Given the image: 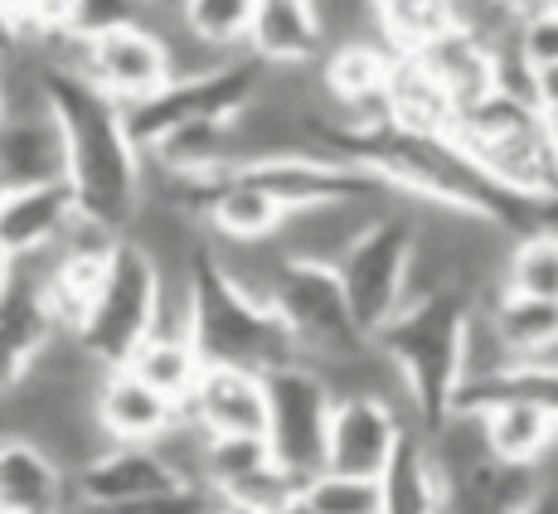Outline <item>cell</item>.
<instances>
[{"instance_id":"1","label":"cell","mask_w":558,"mask_h":514,"mask_svg":"<svg viewBox=\"0 0 558 514\" xmlns=\"http://www.w3.org/2000/svg\"><path fill=\"white\" fill-rule=\"evenodd\" d=\"M45 98L63 136V180L78 219L122 238L142 205V151L122 126V107L59 63H45Z\"/></svg>"},{"instance_id":"2","label":"cell","mask_w":558,"mask_h":514,"mask_svg":"<svg viewBox=\"0 0 558 514\" xmlns=\"http://www.w3.org/2000/svg\"><path fill=\"white\" fill-rule=\"evenodd\" d=\"M471 302L461 286L447 292H427L399 306V316L369 340L393 369L403 389V408L413 413L417 432L442 427L457 408L461 389V359H466V326H471Z\"/></svg>"},{"instance_id":"3","label":"cell","mask_w":558,"mask_h":514,"mask_svg":"<svg viewBox=\"0 0 558 514\" xmlns=\"http://www.w3.org/2000/svg\"><path fill=\"white\" fill-rule=\"evenodd\" d=\"M185 340L195 345L204 369H248L267 374L277 364H292L296 350L282 335L277 316L267 302H253L248 292L219 272L209 253V238L199 243L195 262H190V316H185Z\"/></svg>"},{"instance_id":"4","label":"cell","mask_w":558,"mask_h":514,"mask_svg":"<svg viewBox=\"0 0 558 514\" xmlns=\"http://www.w3.org/2000/svg\"><path fill=\"white\" fill-rule=\"evenodd\" d=\"M156 306H160V272L151 267V257L136 243L117 238L88 302L78 310L73 340L98 369H126L136 345L156 330Z\"/></svg>"},{"instance_id":"5","label":"cell","mask_w":558,"mask_h":514,"mask_svg":"<svg viewBox=\"0 0 558 514\" xmlns=\"http://www.w3.org/2000/svg\"><path fill=\"white\" fill-rule=\"evenodd\" d=\"M267 310L277 316L282 335L292 340L296 359L311 369H336V364H350L369 350V335L355 326L345 292L336 282V267L287 257L272 292H267Z\"/></svg>"},{"instance_id":"6","label":"cell","mask_w":558,"mask_h":514,"mask_svg":"<svg viewBox=\"0 0 558 514\" xmlns=\"http://www.w3.org/2000/svg\"><path fill=\"white\" fill-rule=\"evenodd\" d=\"M413 238L417 223L413 209L393 205L379 209L369 223L350 238V248L336 257V282L350 302V316L364 335H379L399 306L408 302V272H413Z\"/></svg>"},{"instance_id":"7","label":"cell","mask_w":558,"mask_h":514,"mask_svg":"<svg viewBox=\"0 0 558 514\" xmlns=\"http://www.w3.org/2000/svg\"><path fill=\"white\" fill-rule=\"evenodd\" d=\"M263 393H267V432H263L267 456L292 486H306L311 476L326 470V437H330L336 393H330L326 374L302 359L267 369Z\"/></svg>"},{"instance_id":"8","label":"cell","mask_w":558,"mask_h":514,"mask_svg":"<svg viewBox=\"0 0 558 514\" xmlns=\"http://www.w3.org/2000/svg\"><path fill=\"white\" fill-rule=\"evenodd\" d=\"M49 39H53V59H45V63L83 73V78H88L102 98H112L117 107H136L175 83V73H170V49L151 25L117 29V35L93 39V45H73V39H63V35H49Z\"/></svg>"},{"instance_id":"9","label":"cell","mask_w":558,"mask_h":514,"mask_svg":"<svg viewBox=\"0 0 558 514\" xmlns=\"http://www.w3.org/2000/svg\"><path fill=\"white\" fill-rule=\"evenodd\" d=\"M59 335V320L45 296V253L10 262V282L0 286V399L25 383L35 355Z\"/></svg>"},{"instance_id":"10","label":"cell","mask_w":558,"mask_h":514,"mask_svg":"<svg viewBox=\"0 0 558 514\" xmlns=\"http://www.w3.org/2000/svg\"><path fill=\"white\" fill-rule=\"evenodd\" d=\"M408 423L399 408L374 393H345L330 408V437H326V470L336 476H360V480H379L384 466L399 452Z\"/></svg>"},{"instance_id":"11","label":"cell","mask_w":558,"mask_h":514,"mask_svg":"<svg viewBox=\"0 0 558 514\" xmlns=\"http://www.w3.org/2000/svg\"><path fill=\"white\" fill-rule=\"evenodd\" d=\"M69 480H73V500L88 510H117V505L156 495V490L180 486V476L170 470V462L156 446H122V442H107L102 452L83 470H73Z\"/></svg>"},{"instance_id":"12","label":"cell","mask_w":558,"mask_h":514,"mask_svg":"<svg viewBox=\"0 0 558 514\" xmlns=\"http://www.w3.org/2000/svg\"><path fill=\"white\" fill-rule=\"evenodd\" d=\"M204 437H257L267 432L263 374L248 369H204L190 403L180 408Z\"/></svg>"},{"instance_id":"13","label":"cell","mask_w":558,"mask_h":514,"mask_svg":"<svg viewBox=\"0 0 558 514\" xmlns=\"http://www.w3.org/2000/svg\"><path fill=\"white\" fill-rule=\"evenodd\" d=\"M93 417H98L107 442L122 446H156L170 427L180 423V408L146 389L132 369H107L98 393H93Z\"/></svg>"},{"instance_id":"14","label":"cell","mask_w":558,"mask_h":514,"mask_svg":"<svg viewBox=\"0 0 558 514\" xmlns=\"http://www.w3.org/2000/svg\"><path fill=\"white\" fill-rule=\"evenodd\" d=\"M73 219H78V205H73L69 180L10 189L5 205H0V253H5L10 262L49 253L53 243L69 233Z\"/></svg>"},{"instance_id":"15","label":"cell","mask_w":558,"mask_h":514,"mask_svg":"<svg viewBox=\"0 0 558 514\" xmlns=\"http://www.w3.org/2000/svg\"><path fill=\"white\" fill-rule=\"evenodd\" d=\"M326 35H320L316 0H257L248 20L243 53L267 69H306L320 59Z\"/></svg>"},{"instance_id":"16","label":"cell","mask_w":558,"mask_h":514,"mask_svg":"<svg viewBox=\"0 0 558 514\" xmlns=\"http://www.w3.org/2000/svg\"><path fill=\"white\" fill-rule=\"evenodd\" d=\"M73 480L25 437H0V514H63Z\"/></svg>"},{"instance_id":"17","label":"cell","mask_w":558,"mask_h":514,"mask_svg":"<svg viewBox=\"0 0 558 514\" xmlns=\"http://www.w3.org/2000/svg\"><path fill=\"white\" fill-rule=\"evenodd\" d=\"M204 223L219 243H267L287 223V209L248 175H223L209 185Z\"/></svg>"},{"instance_id":"18","label":"cell","mask_w":558,"mask_h":514,"mask_svg":"<svg viewBox=\"0 0 558 514\" xmlns=\"http://www.w3.org/2000/svg\"><path fill=\"white\" fill-rule=\"evenodd\" d=\"M0 175L10 189L63 180V136L49 107L25 117H0Z\"/></svg>"},{"instance_id":"19","label":"cell","mask_w":558,"mask_h":514,"mask_svg":"<svg viewBox=\"0 0 558 514\" xmlns=\"http://www.w3.org/2000/svg\"><path fill=\"white\" fill-rule=\"evenodd\" d=\"M481 437L500 466L539 470V462L558 446V413L539 403H490L481 408Z\"/></svg>"},{"instance_id":"20","label":"cell","mask_w":558,"mask_h":514,"mask_svg":"<svg viewBox=\"0 0 558 514\" xmlns=\"http://www.w3.org/2000/svg\"><path fill=\"white\" fill-rule=\"evenodd\" d=\"M490 335L500 340L510 364L558 359V302H534V296L496 292L490 310H481Z\"/></svg>"},{"instance_id":"21","label":"cell","mask_w":558,"mask_h":514,"mask_svg":"<svg viewBox=\"0 0 558 514\" xmlns=\"http://www.w3.org/2000/svg\"><path fill=\"white\" fill-rule=\"evenodd\" d=\"M413 59L437 83V93L452 102V112H466L471 102H481L490 93V49H481L476 39L457 35V29L427 39Z\"/></svg>"},{"instance_id":"22","label":"cell","mask_w":558,"mask_h":514,"mask_svg":"<svg viewBox=\"0 0 558 514\" xmlns=\"http://www.w3.org/2000/svg\"><path fill=\"white\" fill-rule=\"evenodd\" d=\"M379 514H442V480L427 462L417 427L403 432L399 452L379 476Z\"/></svg>"},{"instance_id":"23","label":"cell","mask_w":558,"mask_h":514,"mask_svg":"<svg viewBox=\"0 0 558 514\" xmlns=\"http://www.w3.org/2000/svg\"><path fill=\"white\" fill-rule=\"evenodd\" d=\"M126 369H132L146 389H156L160 399L185 408L195 383H199V374H204V364L185 335H146L142 345H136V355L126 359Z\"/></svg>"},{"instance_id":"24","label":"cell","mask_w":558,"mask_h":514,"mask_svg":"<svg viewBox=\"0 0 558 514\" xmlns=\"http://www.w3.org/2000/svg\"><path fill=\"white\" fill-rule=\"evenodd\" d=\"M500 292L534 296V302H558V229L544 223L534 233H520L500 267Z\"/></svg>"},{"instance_id":"25","label":"cell","mask_w":558,"mask_h":514,"mask_svg":"<svg viewBox=\"0 0 558 514\" xmlns=\"http://www.w3.org/2000/svg\"><path fill=\"white\" fill-rule=\"evenodd\" d=\"M253 5L257 0H175V15L185 35H195L214 53H243Z\"/></svg>"},{"instance_id":"26","label":"cell","mask_w":558,"mask_h":514,"mask_svg":"<svg viewBox=\"0 0 558 514\" xmlns=\"http://www.w3.org/2000/svg\"><path fill=\"white\" fill-rule=\"evenodd\" d=\"M151 10L156 5H146V0H69L59 35L73 39V45H93V39L117 35V29L146 25Z\"/></svg>"},{"instance_id":"27","label":"cell","mask_w":558,"mask_h":514,"mask_svg":"<svg viewBox=\"0 0 558 514\" xmlns=\"http://www.w3.org/2000/svg\"><path fill=\"white\" fill-rule=\"evenodd\" d=\"M302 495L316 514H379V480L320 470L302 486Z\"/></svg>"},{"instance_id":"28","label":"cell","mask_w":558,"mask_h":514,"mask_svg":"<svg viewBox=\"0 0 558 514\" xmlns=\"http://www.w3.org/2000/svg\"><path fill=\"white\" fill-rule=\"evenodd\" d=\"M514 53L530 63L534 73L558 69V0H539V5H524L520 20H514L510 35Z\"/></svg>"},{"instance_id":"29","label":"cell","mask_w":558,"mask_h":514,"mask_svg":"<svg viewBox=\"0 0 558 514\" xmlns=\"http://www.w3.org/2000/svg\"><path fill=\"white\" fill-rule=\"evenodd\" d=\"M98 514H223V500L214 495L209 486H199V480H180V486H170V490H156V495H146V500L98 510Z\"/></svg>"},{"instance_id":"30","label":"cell","mask_w":558,"mask_h":514,"mask_svg":"<svg viewBox=\"0 0 558 514\" xmlns=\"http://www.w3.org/2000/svg\"><path fill=\"white\" fill-rule=\"evenodd\" d=\"M539 107H544V117H558V69L539 73Z\"/></svg>"},{"instance_id":"31","label":"cell","mask_w":558,"mask_h":514,"mask_svg":"<svg viewBox=\"0 0 558 514\" xmlns=\"http://www.w3.org/2000/svg\"><path fill=\"white\" fill-rule=\"evenodd\" d=\"M20 45V35H15V20H10V10H5V0H0V59H10V49Z\"/></svg>"},{"instance_id":"32","label":"cell","mask_w":558,"mask_h":514,"mask_svg":"<svg viewBox=\"0 0 558 514\" xmlns=\"http://www.w3.org/2000/svg\"><path fill=\"white\" fill-rule=\"evenodd\" d=\"M267 514H316V510H311V505H306L302 486H296V490H292V495H287V500H277V505H272V510H267Z\"/></svg>"},{"instance_id":"33","label":"cell","mask_w":558,"mask_h":514,"mask_svg":"<svg viewBox=\"0 0 558 514\" xmlns=\"http://www.w3.org/2000/svg\"><path fill=\"white\" fill-rule=\"evenodd\" d=\"M5 282H10V257L0 253V286H5Z\"/></svg>"},{"instance_id":"34","label":"cell","mask_w":558,"mask_h":514,"mask_svg":"<svg viewBox=\"0 0 558 514\" xmlns=\"http://www.w3.org/2000/svg\"><path fill=\"white\" fill-rule=\"evenodd\" d=\"M146 5H156V10H170V5H175V0H146Z\"/></svg>"},{"instance_id":"35","label":"cell","mask_w":558,"mask_h":514,"mask_svg":"<svg viewBox=\"0 0 558 514\" xmlns=\"http://www.w3.org/2000/svg\"><path fill=\"white\" fill-rule=\"evenodd\" d=\"M5 195H10V185H5V175H0V205H5Z\"/></svg>"},{"instance_id":"36","label":"cell","mask_w":558,"mask_h":514,"mask_svg":"<svg viewBox=\"0 0 558 514\" xmlns=\"http://www.w3.org/2000/svg\"><path fill=\"white\" fill-rule=\"evenodd\" d=\"M549 122H554V136H558V117H549Z\"/></svg>"},{"instance_id":"37","label":"cell","mask_w":558,"mask_h":514,"mask_svg":"<svg viewBox=\"0 0 558 514\" xmlns=\"http://www.w3.org/2000/svg\"><path fill=\"white\" fill-rule=\"evenodd\" d=\"M223 514H243V510H229V505H223Z\"/></svg>"},{"instance_id":"38","label":"cell","mask_w":558,"mask_h":514,"mask_svg":"<svg viewBox=\"0 0 558 514\" xmlns=\"http://www.w3.org/2000/svg\"><path fill=\"white\" fill-rule=\"evenodd\" d=\"M0 112H5V98H0Z\"/></svg>"}]
</instances>
